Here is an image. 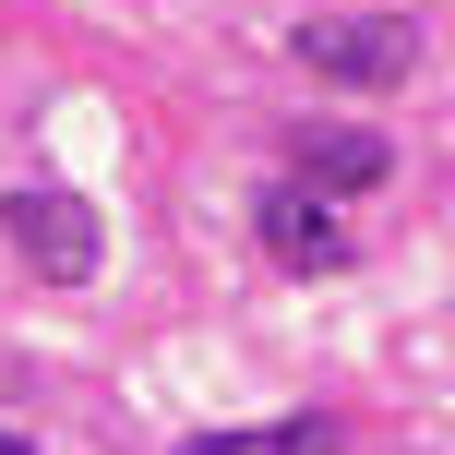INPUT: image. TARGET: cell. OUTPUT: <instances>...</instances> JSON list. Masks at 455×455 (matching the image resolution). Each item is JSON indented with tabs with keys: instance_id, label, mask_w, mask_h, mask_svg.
<instances>
[{
	"instance_id": "obj_5",
	"label": "cell",
	"mask_w": 455,
	"mask_h": 455,
	"mask_svg": "<svg viewBox=\"0 0 455 455\" xmlns=\"http://www.w3.org/2000/svg\"><path fill=\"white\" fill-rule=\"evenodd\" d=\"M180 455H336V432L299 408V419H251V432H192Z\"/></svg>"
},
{
	"instance_id": "obj_1",
	"label": "cell",
	"mask_w": 455,
	"mask_h": 455,
	"mask_svg": "<svg viewBox=\"0 0 455 455\" xmlns=\"http://www.w3.org/2000/svg\"><path fill=\"white\" fill-rule=\"evenodd\" d=\"M288 48H299V72L360 84V96H384V84H408V72H419V24H408V12H312Z\"/></svg>"
},
{
	"instance_id": "obj_3",
	"label": "cell",
	"mask_w": 455,
	"mask_h": 455,
	"mask_svg": "<svg viewBox=\"0 0 455 455\" xmlns=\"http://www.w3.org/2000/svg\"><path fill=\"white\" fill-rule=\"evenodd\" d=\"M251 228H264V251L288 275H336L347 264V228H336V192H312V180H275L264 204H251Z\"/></svg>"
},
{
	"instance_id": "obj_2",
	"label": "cell",
	"mask_w": 455,
	"mask_h": 455,
	"mask_svg": "<svg viewBox=\"0 0 455 455\" xmlns=\"http://www.w3.org/2000/svg\"><path fill=\"white\" fill-rule=\"evenodd\" d=\"M0 216H12V251L48 275V288H84V275H96V251H108L96 204H84V192H60V180H48V192H12Z\"/></svg>"
},
{
	"instance_id": "obj_4",
	"label": "cell",
	"mask_w": 455,
	"mask_h": 455,
	"mask_svg": "<svg viewBox=\"0 0 455 455\" xmlns=\"http://www.w3.org/2000/svg\"><path fill=\"white\" fill-rule=\"evenodd\" d=\"M288 180H312V192H371V180H384V144H371V132H312Z\"/></svg>"
},
{
	"instance_id": "obj_6",
	"label": "cell",
	"mask_w": 455,
	"mask_h": 455,
	"mask_svg": "<svg viewBox=\"0 0 455 455\" xmlns=\"http://www.w3.org/2000/svg\"><path fill=\"white\" fill-rule=\"evenodd\" d=\"M0 455H24V443H12V432H0Z\"/></svg>"
}]
</instances>
